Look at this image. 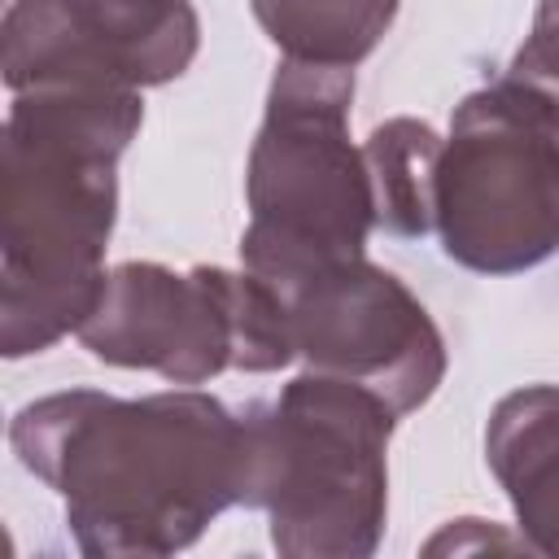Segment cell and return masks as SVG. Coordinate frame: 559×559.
<instances>
[{"instance_id":"obj_3","label":"cell","mask_w":559,"mask_h":559,"mask_svg":"<svg viewBox=\"0 0 559 559\" xmlns=\"http://www.w3.org/2000/svg\"><path fill=\"white\" fill-rule=\"evenodd\" d=\"M402 415L367 384L301 371L275 397L249 402L245 498L271 520L288 559H367L389 515V437Z\"/></svg>"},{"instance_id":"obj_10","label":"cell","mask_w":559,"mask_h":559,"mask_svg":"<svg viewBox=\"0 0 559 559\" xmlns=\"http://www.w3.org/2000/svg\"><path fill=\"white\" fill-rule=\"evenodd\" d=\"M266 39L306 66L354 70L389 35L397 0H249Z\"/></svg>"},{"instance_id":"obj_12","label":"cell","mask_w":559,"mask_h":559,"mask_svg":"<svg viewBox=\"0 0 559 559\" xmlns=\"http://www.w3.org/2000/svg\"><path fill=\"white\" fill-rule=\"evenodd\" d=\"M502 79L559 131V0H537L533 31L515 48Z\"/></svg>"},{"instance_id":"obj_2","label":"cell","mask_w":559,"mask_h":559,"mask_svg":"<svg viewBox=\"0 0 559 559\" xmlns=\"http://www.w3.org/2000/svg\"><path fill=\"white\" fill-rule=\"evenodd\" d=\"M144 122L135 87L17 92L0 131V354H44L105 293L118 157Z\"/></svg>"},{"instance_id":"obj_5","label":"cell","mask_w":559,"mask_h":559,"mask_svg":"<svg viewBox=\"0 0 559 559\" xmlns=\"http://www.w3.org/2000/svg\"><path fill=\"white\" fill-rule=\"evenodd\" d=\"M79 341L92 358L127 371H157L170 384H205L223 371H280L293 341L280 297L253 271L118 262Z\"/></svg>"},{"instance_id":"obj_8","label":"cell","mask_w":559,"mask_h":559,"mask_svg":"<svg viewBox=\"0 0 559 559\" xmlns=\"http://www.w3.org/2000/svg\"><path fill=\"white\" fill-rule=\"evenodd\" d=\"M9 92L162 87L179 79L201 22L192 0H13L0 26Z\"/></svg>"},{"instance_id":"obj_6","label":"cell","mask_w":559,"mask_h":559,"mask_svg":"<svg viewBox=\"0 0 559 559\" xmlns=\"http://www.w3.org/2000/svg\"><path fill=\"white\" fill-rule=\"evenodd\" d=\"M432 231L450 262L480 275H520L559 253V131L507 79L454 105Z\"/></svg>"},{"instance_id":"obj_1","label":"cell","mask_w":559,"mask_h":559,"mask_svg":"<svg viewBox=\"0 0 559 559\" xmlns=\"http://www.w3.org/2000/svg\"><path fill=\"white\" fill-rule=\"evenodd\" d=\"M17 463L66 502V528L92 559L188 550L245 498V424L192 384L144 397L66 389L9 424Z\"/></svg>"},{"instance_id":"obj_9","label":"cell","mask_w":559,"mask_h":559,"mask_svg":"<svg viewBox=\"0 0 559 559\" xmlns=\"http://www.w3.org/2000/svg\"><path fill=\"white\" fill-rule=\"evenodd\" d=\"M485 463L515 511L520 542L559 559V384H524L493 406Z\"/></svg>"},{"instance_id":"obj_7","label":"cell","mask_w":559,"mask_h":559,"mask_svg":"<svg viewBox=\"0 0 559 559\" xmlns=\"http://www.w3.org/2000/svg\"><path fill=\"white\" fill-rule=\"evenodd\" d=\"M288 323L293 354L380 393L397 415L419 411L445 380V341L424 301L384 266L362 258L319 262L262 280Z\"/></svg>"},{"instance_id":"obj_4","label":"cell","mask_w":559,"mask_h":559,"mask_svg":"<svg viewBox=\"0 0 559 559\" xmlns=\"http://www.w3.org/2000/svg\"><path fill=\"white\" fill-rule=\"evenodd\" d=\"M349 105L354 70L280 61L245 166L240 266L258 280L367 253L376 197L367 157L349 140Z\"/></svg>"},{"instance_id":"obj_11","label":"cell","mask_w":559,"mask_h":559,"mask_svg":"<svg viewBox=\"0 0 559 559\" xmlns=\"http://www.w3.org/2000/svg\"><path fill=\"white\" fill-rule=\"evenodd\" d=\"M441 135L424 118H389L380 122L367 144V175L376 197V227L393 236H428L437 227V162Z\"/></svg>"}]
</instances>
